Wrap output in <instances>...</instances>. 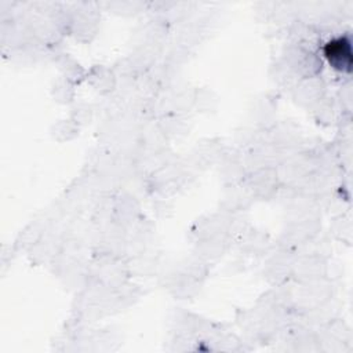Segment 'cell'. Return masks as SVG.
I'll return each mask as SVG.
<instances>
[{
    "instance_id": "6da1fadb",
    "label": "cell",
    "mask_w": 353,
    "mask_h": 353,
    "mask_svg": "<svg viewBox=\"0 0 353 353\" xmlns=\"http://www.w3.org/2000/svg\"><path fill=\"white\" fill-rule=\"evenodd\" d=\"M323 54L332 69L339 73H350L353 66V51L349 36H338L328 40L323 47Z\"/></svg>"
}]
</instances>
